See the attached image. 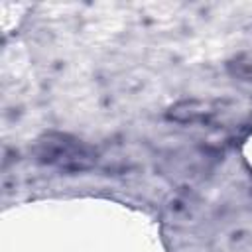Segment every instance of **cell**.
Masks as SVG:
<instances>
[{"label": "cell", "mask_w": 252, "mask_h": 252, "mask_svg": "<svg viewBox=\"0 0 252 252\" xmlns=\"http://www.w3.org/2000/svg\"><path fill=\"white\" fill-rule=\"evenodd\" d=\"M49 163H57L67 169H85L94 161V156L75 140L59 136L57 140H47L45 152L41 154Z\"/></svg>", "instance_id": "6da1fadb"}]
</instances>
